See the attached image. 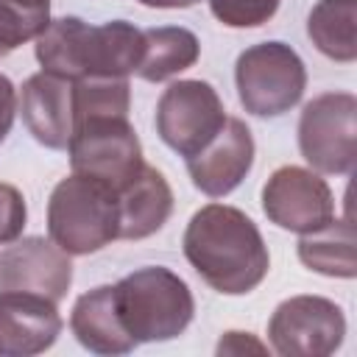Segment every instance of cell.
<instances>
[{
    "label": "cell",
    "instance_id": "cell-1",
    "mask_svg": "<svg viewBox=\"0 0 357 357\" xmlns=\"http://www.w3.org/2000/svg\"><path fill=\"white\" fill-rule=\"evenodd\" d=\"M181 248L192 271L223 296L251 293L271 268L257 223L229 204L201 206L184 229Z\"/></svg>",
    "mask_w": 357,
    "mask_h": 357
},
{
    "label": "cell",
    "instance_id": "cell-2",
    "mask_svg": "<svg viewBox=\"0 0 357 357\" xmlns=\"http://www.w3.org/2000/svg\"><path fill=\"white\" fill-rule=\"evenodd\" d=\"M142 59V28L112 20L89 25L81 17L50 20L36 36V61L45 73L81 78H128Z\"/></svg>",
    "mask_w": 357,
    "mask_h": 357
},
{
    "label": "cell",
    "instance_id": "cell-3",
    "mask_svg": "<svg viewBox=\"0 0 357 357\" xmlns=\"http://www.w3.org/2000/svg\"><path fill=\"white\" fill-rule=\"evenodd\" d=\"M114 301L134 343L173 340L195 315V301L187 282L162 265H145L123 276L114 284Z\"/></svg>",
    "mask_w": 357,
    "mask_h": 357
},
{
    "label": "cell",
    "instance_id": "cell-4",
    "mask_svg": "<svg viewBox=\"0 0 357 357\" xmlns=\"http://www.w3.org/2000/svg\"><path fill=\"white\" fill-rule=\"evenodd\" d=\"M117 190L73 173L61 178L47 201V234L70 257H84L117 240Z\"/></svg>",
    "mask_w": 357,
    "mask_h": 357
},
{
    "label": "cell",
    "instance_id": "cell-5",
    "mask_svg": "<svg viewBox=\"0 0 357 357\" xmlns=\"http://www.w3.org/2000/svg\"><path fill=\"white\" fill-rule=\"evenodd\" d=\"M234 84L248 114L279 117L301 100L307 89V67L290 45L276 39L259 42L237 56Z\"/></svg>",
    "mask_w": 357,
    "mask_h": 357
},
{
    "label": "cell",
    "instance_id": "cell-6",
    "mask_svg": "<svg viewBox=\"0 0 357 357\" xmlns=\"http://www.w3.org/2000/svg\"><path fill=\"white\" fill-rule=\"evenodd\" d=\"M67 151L73 173L98 178L114 190L145 165L142 145L134 126L128 123V114L78 117Z\"/></svg>",
    "mask_w": 357,
    "mask_h": 357
},
{
    "label": "cell",
    "instance_id": "cell-7",
    "mask_svg": "<svg viewBox=\"0 0 357 357\" xmlns=\"http://www.w3.org/2000/svg\"><path fill=\"white\" fill-rule=\"evenodd\" d=\"M298 151L315 173L349 176L357 159V98L351 92L315 95L298 117Z\"/></svg>",
    "mask_w": 357,
    "mask_h": 357
},
{
    "label": "cell",
    "instance_id": "cell-8",
    "mask_svg": "<svg viewBox=\"0 0 357 357\" xmlns=\"http://www.w3.org/2000/svg\"><path fill=\"white\" fill-rule=\"evenodd\" d=\"M226 123L218 89L206 81H176L156 103V134L178 156L198 153Z\"/></svg>",
    "mask_w": 357,
    "mask_h": 357
},
{
    "label": "cell",
    "instance_id": "cell-9",
    "mask_svg": "<svg viewBox=\"0 0 357 357\" xmlns=\"http://www.w3.org/2000/svg\"><path fill=\"white\" fill-rule=\"evenodd\" d=\"M343 337L346 315L324 296H290L268 321V340L282 357H326L340 349Z\"/></svg>",
    "mask_w": 357,
    "mask_h": 357
},
{
    "label": "cell",
    "instance_id": "cell-10",
    "mask_svg": "<svg viewBox=\"0 0 357 357\" xmlns=\"http://www.w3.org/2000/svg\"><path fill=\"white\" fill-rule=\"evenodd\" d=\"M262 212L279 229L307 234L335 218V198L315 170L284 165L262 187Z\"/></svg>",
    "mask_w": 357,
    "mask_h": 357
},
{
    "label": "cell",
    "instance_id": "cell-11",
    "mask_svg": "<svg viewBox=\"0 0 357 357\" xmlns=\"http://www.w3.org/2000/svg\"><path fill=\"white\" fill-rule=\"evenodd\" d=\"M73 284L70 254L45 237H17L0 251V293L20 290L61 301Z\"/></svg>",
    "mask_w": 357,
    "mask_h": 357
},
{
    "label": "cell",
    "instance_id": "cell-12",
    "mask_svg": "<svg viewBox=\"0 0 357 357\" xmlns=\"http://www.w3.org/2000/svg\"><path fill=\"white\" fill-rule=\"evenodd\" d=\"M254 165V137L245 120L226 117L220 131L192 156H187V173L209 198H223L240 187Z\"/></svg>",
    "mask_w": 357,
    "mask_h": 357
},
{
    "label": "cell",
    "instance_id": "cell-13",
    "mask_svg": "<svg viewBox=\"0 0 357 357\" xmlns=\"http://www.w3.org/2000/svg\"><path fill=\"white\" fill-rule=\"evenodd\" d=\"M17 109L22 114L25 128L31 137L50 148V151H64L73 137L75 114H73V81L53 75V73H33L25 78Z\"/></svg>",
    "mask_w": 357,
    "mask_h": 357
},
{
    "label": "cell",
    "instance_id": "cell-14",
    "mask_svg": "<svg viewBox=\"0 0 357 357\" xmlns=\"http://www.w3.org/2000/svg\"><path fill=\"white\" fill-rule=\"evenodd\" d=\"M61 315L56 301L8 290L0 293V357H31L56 343Z\"/></svg>",
    "mask_w": 357,
    "mask_h": 357
},
{
    "label": "cell",
    "instance_id": "cell-15",
    "mask_svg": "<svg viewBox=\"0 0 357 357\" xmlns=\"http://www.w3.org/2000/svg\"><path fill=\"white\" fill-rule=\"evenodd\" d=\"M173 212V190L167 178L142 165L123 187H117V215H120V240H145L156 234Z\"/></svg>",
    "mask_w": 357,
    "mask_h": 357
},
{
    "label": "cell",
    "instance_id": "cell-16",
    "mask_svg": "<svg viewBox=\"0 0 357 357\" xmlns=\"http://www.w3.org/2000/svg\"><path fill=\"white\" fill-rule=\"evenodd\" d=\"M70 329L75 340L95 354H128L137 346L120 321L114 284H100L78 296L70 312Z\"/></svg>",
    "mask_w": 357,
    "mask_h": 357
},
{
    "label": "cell",
    "instance_id": "cell-17",
    "mask_svg": "<svg viewBox=\"0 0 357 357\" xmlns=\"http://www.w3.org/2000/svg\"><path fill=\"white\" fill-rule=\"evenodd\" d=\"M201 56L198 36L181 25H162L142 31V59L134 75L159 84L190 70Z\"/></svg>",
    "mask_w": 357,
    "mask_h": 357
},
{
    "label": "cell",
    "instance_id": "cell-18",
    "mask_svg": "<svg viewBox=\"0 0 357 357\" xmlns=\"http://www.w3.org/2000/svg\"><path fill=\"white\" fill-rule=\"evenodd\" d=\"M298 259L332 279H354L357 262H354V229L349 218H332L324 226L301 234L298 240Z\"/></svg>",
    "mask_w": 357,
    "mask_h": 357
},
{
    "label": "cell",
    "instance_id": "cell-19",
    "mask_svg": "<svg viewBox=\"0 0 357 357\" xmlns=\"http://www.w3.org/2000/svg\"><path fill=\"white\" fill-rule=\"evenodd\" d=\"M307 36L332 61L357 59V0H318L307 14Z\"/></svg>",
    "mask_w": 357,
    "mask_h": 357
},
{
    "label": "cell",
    "instance_id": "cell-20",
    "mask_svg": "<svg viewBox=\"0 0 357 357\" xmlns=\"http://www.w3.org/2000/svg\"><path fill=\"white\" fill-rule=\"evenodd\" d=\"M50 22V0H0V59L36 39Z\"/></svg>",
    "mask_w": 357,
    "mask_h": 357
},
{
    "label": "cell",
    "instance_id": "cell-21",
    "mask_svg": "<svg viewBox=\"0 0 357 357\" xmlns=\"http://www.w3.org/2000/svg\"><path fill=\"white\" fill-rule=\"evenodd\" d=\"M282 0H209L212 17L226 28H259L276 11Z\"/></svg>",
    "mask_w": 357,
    "mask_h": 357
},
{
    "label": "cell",
    "instance_id": "cell-22",
    "mask_svg": "<svg viewBox=\"0 0 357 357\" xmlns=\"http://www.w3.org/2000/svg\"><path fill=\"white\" fill-rule=\"evenodd\" d=\"M25 218H28V206H25L22 192L14 184L0 181V245L22 234Z\"/></svg>",
    "mask_w": 357,
    "mask_h": 357
},
{
    "label": "cell",
    "instance_id": "cell-23",
    "mask_svg": "<svg viewBox=\"0 0 357 357\" xmlns=\"http://www.w3.org/2000/svg\"><path fill=\"white\" fill-rule=\"evenodd\" d=\"M14 117H17V89L14 84L0 73V145L3 139L8 137L11 126H14Z\"/></svg>",
    "mask_w": 357,
    "mask_h": 357
},
{
    "label": "cell",
    "instance_id": "cell-24",
    "mask_svg": "<svg viewBox=\"0 0 357 357\" xmlns=\"http://www.w3.org/2000/svg\"><path fill=\"white\" fill-rule=\"evenodd\" d=\"M243 351H257V354H265L268 346L259 343L251 332H226L218 343V354H243Z\"/></svg>",
    "mask_w": 357,
    "mask_h": 357
},
{
    "label": "cell",
    "instance_id": "cell-25",
    "mask_svg": "<svg viewBox=\"0 0 357 357\" xmlns=\"http://www.w3.org/2000/svg\"><path fill=\"white\" fill-rule=\"evenodd\" d=\"M137 3H142L148 8H190L198 0H137Z\"/></svg>",
    "mask_w": 357,
    "mask_h": 357
}]
</instances>
